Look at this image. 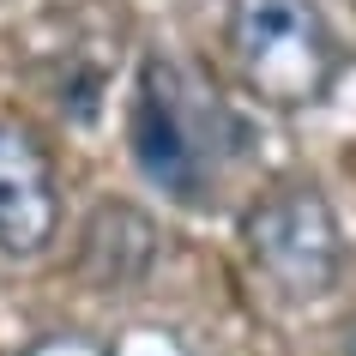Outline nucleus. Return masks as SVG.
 <instances>
[{
    "instance_id": "obj_1",
    "label": "nucleus",
    "mask_w": 356,
    "mask_h": 356,
    "mask_svg": "<svg viewBox=\"0 0 356 356\" xmlns=\"http://www.w3.org/2000/svg\"><path fill=\"white\" fill-rule=\"evenodd\" d=\"M224 49L236 60V79L284 115L326 103L344 67L338 31L314 0H229Z\"/></svg>"
},
{
    "instance_id": "obj_2",
    "label": "nucleus",
    "mask_w": 356,
    "mask_h": 356,
    "mask_svg": "<svg viewBox=\"0 0 356 356\" xmlns=\"http://www.w3.org/2000/svg\"><path fill=\"white\" fill-rule=\"evenodd\" d=\"M133 157L151 181L175 200H206L218 181V133L224 109L193 85L181 67L145 60L139 67V91H133Z\"/></svg>"
},
{
    "instance_id": "obj_3",
    "label": "nucleus",
    "mask_w": 356,
    "mask_h": 356,
    "mask_svg": "<svg viewBox=\"0 0 356 356\" xmlns=\"http://www.w3.org/2000/svg\"><path fill=\"white\" fill-rule=\"evenodd\" d=\"M242 242L266 284L290 302L326 296L344 272V229L326 193L314 188H272L260 206L242 218Z\"/></svg>"
},
{
    "instance_id": "obj_4",
    "label": "nucleus",
    "mask_w": 356,
    "mask_h": 356,
    "mask_svg": "<svg viewBox=\"0 0 356 356\" xmlns=\"http://www.w3.org/2000/svg\"><path fill=\"white\" fill-rule=\"evenodd\" d=\"M60 229L55 163L37 145V133L19 121H0V254H42Z\"/></svg>"
},
{
    "instance_id": "obj_5",
    "label": "nucleus",
    "mask_w": 356,
    "mask_h": 356,
    "mask_svg": "<svg viewBox=\"0 0 356 356\" xmlns=\"http://www.w3.org/2000/svg\"><path fill=\"white\" fill-rule=\"evenodd\" d=\"M157 266V224L139 206L103 200L79 229V272L103 290H133Z\"/></svg>"
},
{
    "instance_id": "obj_6",
    "label": "nucleus",
    "mask_w": 356,
    "mask_h": 356,
    "mask_svg": "<svg viewBox=\"0 0 356 356\" xmlns=\"http://www.w3.org/2000/svg\"><path fill=\"white\" fill-rule=\"evenodd\" d=\"M344 356H356V326H350V338H344Z\"/></svg>"
}]
</instances>
